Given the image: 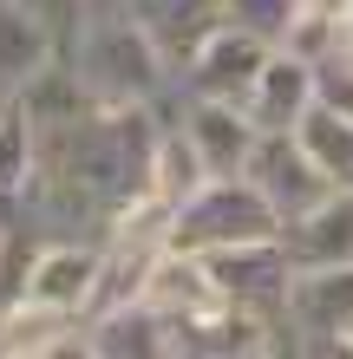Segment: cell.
Wrapping results in <instances>:
<instances>
[{"label": "cell", "instance_id": "obj_11", "mask_svg": "<svg viewBox=\"0 0 353 359\" xmlns=\"http://www.w3.org/2000/svg\"><path fill=\"white\" fill-rule=\"evenodd\" d=\"M295 268H347L353 262V189H327L314 209L281 222Z\"/></svg>", "mask_w": 353, "mask_h": 359}, {"label": "cell", "instance_id": "obj_7", "mask_svg": "<svg viewBox=\"0 0 353 359\" xmlns=\"http://www.w3.org/2000/svg\"><path fill=\"white\" fill-rule=\"evenodd\" d=\"M268 39H255L248 27H236V20H222V27L203 39V46L177 66V92H197V98H248V86H255V72L268 66Z\"/></svg>", "mask_w": 353, "mask_h": 359}, {"label": "cell", "instance_id": "obj_6", "mask_svg": "<svg viewBox=\"0 0 353 359\" xmlns=\"http://www.w3.org/2000/svg\"><path fill=\"white\" fill-rule=\"evenodd\" d=\"M171 111H177L183 131H190V144H197V157H203L210 177H242L248 170V157H255V144H262V124L248 118V104L171 92Z\"/></svg>", "mask_w": 353, "mask_h": 359}, {"label": "cell", "instance_id": "obj_17", "mask_svg": "<svg viewBox=\"0 0 353 359\" xmlns=\"http://www.w3.org/2000/svg\"><path fill=\"white\" fill-rule=\"evenodd\" d=\"M295 137H301V151L321 163V177L334 189H353V118L327 111V104H307V118L295 124Z\"/></svg>", "mask_w": 353, "mask_h": 359}, {"label": "cell", "instance_id": "obj_1", "mask_svg": "<svg viewBox=\"0 0 353 359\" xmlns=\"http://www.w3.org/2000/svg\"><path fill=\"white\" fill-rule=\"evenodd\" d=\"M66 59H72V72H79L92 104H164L177 92L171 59L157 53V39L138 27V13L124 0H92L79 13Z\"/></svg>", "mask_w": 353, "mask_h": 359}, {"label": "cell", "instance_id": "obj_19", "mask_svg": "<svg viewBox=\"0 0 353 359\" xmlns=\"http://www.w3.org/2000/svg\"><path fill=\"white\" fill-rule=\"evenodd\" d=\"M222 13L236 27H248L255 39H268V46H288V33L301 20V0H222Z\"/></svg>", "mask_w": 353, "mask_h": 359}, {"label": "cell", "instance_id": "obj_15", "mask_svg": "<svg viewBox=\"0 0 353 359\" xmlns=\"http://www.w3.org/2000/svg\"><path fill=\"white\" fill-rule=\"evenodd\" d=\"M124 7H131L138 27L157 39V53L171 59V72L222 27V20H229V13H222V0H124Z\"/></svg>", "mask_w": 353, "mask_h": 359}, {"label": "cell", "instance_id": "obj_16", "mask_svg": "<svg viewBox=\"0 0 353 359\" xmlns=\"http://www.w3.org/2000/svg\"><path fill=\"white\" fill-rule=\"evenodd\" d=\"M144 301H151L164 320H177V313H197V307L222 301V287L210 281V262H203V255H190V248H164L157 268H151Z\"/></svg>", "mask_w": 353, "mask_h": 359}, {"label": "cell", "instance_id": "obj_5", "mask_svg": "<svg viewBox=\"0 0 353 359\" xmlns=\"http://www.w3.org/2000/svg\"><path fill=\"white\" fill-rule=\"evenodd\" d=\"M210 262V281L229 294V301L268 313V320H288V287H295V255H288L281 236H262V242H236V248H216Z\"/></svg>", "mask_w": 353, "mask_h": 359}, {"label": "cell", "instance_id": "obj_18", "mask_svg": "<svg viewBox=\"0 0 353 359\" xmlns=\"http://www.w3.org/2000/svg\"><path fill=\"white\" fill-rule=\"evenodd\" d=\"M203 183H210V170H203V157H197L190 131H183V124H177V111H171V124H164V144H157V177H151V189L177 209L183 196H197Z\"/></svg>", "mask_w": 353, "mask_h": 359}, {"label": "cell", "instance_id": "obj_4", "mask_svg": "<svg viewBox=\"0 0 353 359\" xmlns=\"http://www.w3.org/2000/svg\"><path fill=\"white\" fill-rule=\"evenodd\" d=\"M288 353H340L353 327V262L347 268H295L288 287Z\"/></svg>", "mask_w": 353, "mask_h": 359}, {"label": "cell", "instance_id": "obj_2", "mask_svg": "<svg viewBox=\"0 0 353 359\" xmlns=\"http://www.w3.org/2000/svg\"><path fill=\"white\" fill-rule=\"evenodd\" d=\"M262 236H281L275 203H268L248 177H210L197 196H183L171 209V236H164V242L190 248V255H216V248L262 242Z\"/></svg>", "mask_w": 353, "mask_h": 359}, {"label": "cell", "instance_id": "obj_3", "mask_svg": "<svg viewBox=\"0 0 353 359\" xmlns=\"http://www.w3.org/2000/svg\"><path fill=\"white\" fill-rule=\"evenodd\" d=\"M171 353L177 359H268V353H288V327L222 294V301L171 320Z\"/></svg>", "mask_w": 353, "mask_h": 359}, {"label": "cell", "instance_id": "obj_21", "mask_svg": "<svg viewBox=\"0 0 353 359\" xmlns=\"http://www.w3.org/2000/svg\"><path fill=\"white\" fill-rule=\"evenodd\" d=\"M340 353H347V359H353V327H347V333H340Z\"/></svg>", "mask_w": 353, "mask_h": 359}, {"label": "cell", "instance_id": "obj_20", "mask_svg": "<svg viewBox=\"0 0 353 359\" xmlns=\"http://www.w3.org/2000/svg\"><path fill=\"white\" fill-rule=\"evenodd\" d=\"M314 104H327V111H340V118H353V59H347V53L314 59Z\"/></svg>", "mask_w": 353, "mask_h": 359}, {"label": "cell", "instance_id": "obj_8", "mask_svg": "<svg viewBox=\"0 0 353 359\" xmlns=\"http://www.w3.org/2000/svg\"><path fill=\"white\" fill-rule=\"evenodd\" d=\"M242 177L255 183L268 203H275V216H281V222H288V216H301V209H314L327 189H334V183L321 177V163L301 151V137H295V131H262V144H255V157H248V170H242Z\"/></svg>", "mask_w": 353, "mask_h": 359}, {"label": "cell", "instance_id": "obj_10", "mask_svg": "<svg viewBox=\"0 0 353 359\" xmlns=\"http://www.w3.org/2000/svg\"><path fill=\"white\" fill-rule=\"evenodd\" d=\"M66 53V33L33 0H0V98H13L27 79H39Z\"/></svg>", "mask_w": 353, "mask_h": 359}, {"label": "cell", "instance_id": "obj_9", "mask_svg": "<svg viewBox=\"0 0 353 359\" xmlns=\"http://www.w3.org/2000/svg\"><path fill=\"white\" fill-rule=\"evenodd\" d=\"M98 268H105V242H86V236H46L27 301L59 307V313H79V320H86V313H92V294H98Z\"/></svg>", "mask_w": 353, "mask_h": 359}, {"label": "cell", "instance_id": "obj_14", "mask_svg": "<svg viewBox=\"0 0 353 359\" xmlns=\"http://www.w3.org/2000/svg\"><path fill=\"white\" fill-rule=\"evenodd\" d=\"M86 353V320L39 301H20L0 313V359H79Z\"/></svg>", "mask_w": 353, "mask_h": 359}, {"label": "cell", "instance_id": "obj_23", "mask_svg": "<svg viewBox=\"0 0 353 359\" xmlns=\"http://www.w3.org/2000/svg\"><path fill=\"white\" fill-rule=\"evenodd\" d=\"M0 111H7V98H0Z\"/></svg>", "mask_w": 353, "mask_h": 359}, {"label": "cell", "instance_id": "obj_13", "mask_svg": "<svg viewBox=\"0 0 353 359\" xmlns=\"http://www.w3.org/2000/svg\"><path fill=\"white\" fill-rule=\"evenodd\" d=\"M86 359H177L171 353V320L151 301H124L86 320Z\"/></svg>", "mask_w": 353, "mask_h": 359}, {"label": "cell", "instance_id": "obj_24", "mask_svg": "<svg viewBox=\"0 0 353 359\" xmlns=\"http://www.w3.org/2000/svg\"><path fill=\"white\" fill-rule=\"evenodd\" d=\"M86 7H92V0H86Z\"/></svg>", "mask_w": 353, "mask_h": 359}, {"label": "cell", "instance_id": "obj_12", "mask_svg": "<svg viewBox=\"0 0 353 359\" xmlns=\"http://www.w3.org/2000/svg\"><path fill=\"white\" fill-rule=\"evenodd\" d=\"M242 104H248V118H255L262 131H295V124L307 118V104H314V59L275 46Z\"/></svg>", "mask_w": 353, "mask_h": 359}, {"label": "cell", "instance_id": "obj_22", "mask_svg": "<svg viewBox=\"0 0 353 359\" xmlns=\"http://www.w3.org/2000/svg\"><path fill=\"white\" fill-rule=\"evenodd\" d=\"M340 53H347V59H353V27H347V39H340Z\"/></svg>", "mask_w": 353, "mask_h": 359}]
</instances>
